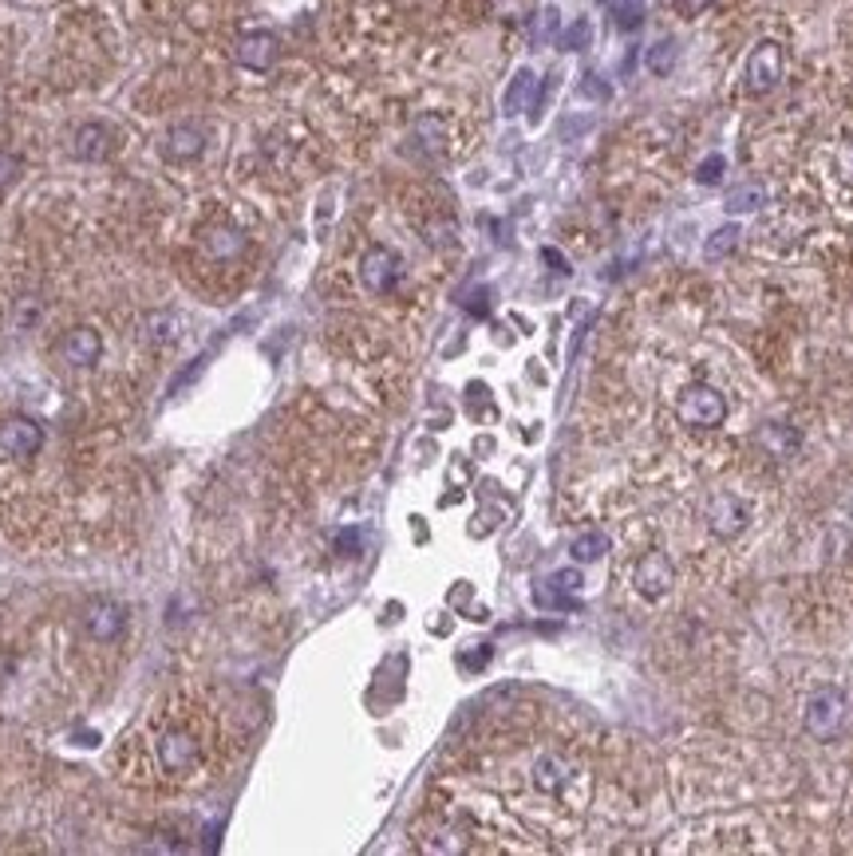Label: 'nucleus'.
Returning <instances> with one entry per match:
<instances>
[{"instance_id":"nucleus-18","label":"nucleus","mask_w":853,"mask_h":856,"mask_svg":"<svg viewBox=\"0 0 853 856\" xmlns=\"http://www.w3.org/2000/svg\"><path fill=\"white\" fill-rule=\"evenodd\" d=\"M142 328H147V340H151V344H170V340H178V332H182V320H178L175 312H151Z\"/></svg>"},{"instance_id":"nucleus-28","label":"nucleus","mask_w":853,"mask_h":856,"mask_svg":"<svg viewBox=\"0 0 853 856\" xmlns=\"http://www.w3.org/2000/svg\"><path fill=\"white\" fill-rule=\"evenodd\" d=\"M36 316H40V304L28 301V304H24V308H21V312H16V328H21V324H24V328H33V324H36Z\"/></svg>"},{"instance_id":"nucleus-1","label":"nucleus","mask_w":853,"mask_h":856,"mask_svg":"<svg viewBox=\"0 0 853 856\" xmlns=\"http://www.w3.org/2000/svg\"><path fill=\"white\" fill-rule=\"evenodd\" d=\"M154 762L170 778H187V774L198 770V762H202V738L190 727H182V723H170V727H163L154 734Z\"/></svg>"},{"instance_id":"nucleus-8","label":"nucleus","mask_w":853,"mask_h":856,"mask_svg":"<svg viewBox=\"0 0 853 856\" xmlns=\"http://www.w3.org/2000/svg\"><path fill=\"white\" fill-rule=\"evenodd\" d=\"M360 281H364V289L375 296L392 293L395 281H399V257H395L387 245H372L360 260Z\"/></svg>"},{"instance_id":"nucleus-10","label":"nucleus","mask_w":853,"mask_h":856,"mask_svg":"<svg viewBox=\"0 0 853 856\" xmlns=\"http://www.w3.org/2000/svg\"><path fill=\"white\" fill-rule=\"evenodd\" d=\"M277 52H281V43H277L273 33H245L238 40V64L245 72H269L277 64Z\"/></svg>"},{"instance_id":"nucleus-22","label":"nucleus","mask_w":853,"mask_h":856,"mask_svg":"<svg viewBox=\"0 0 853 856\" xmlns=\"http://www.w3.org/2000/svg\"><path fill=\"white\" fill-rule=\"evenodd\" d=\"M601 553H609V541H604V533H585V537H577V541H573V557H577L581 564L597 561Z\"/></svg>"},{"instance_id":"nucleus-14","label":"nucleus","mask_w":853,"mask_h":856,"mask_svg":"<svg viewBox=\"0 0 853 856\" xmlns=\"http://www.w3.org/2000/svg\"><path fill=\"white\" fill-rule=\"evenodd\" d=\"M245 233L233 226H209L206 233H202V250H206L209 260H238L241 253H245Z\"/></svg>"},{"instance_id":"nucleus-26","label":"nucleus","mask_w":853,"mask_h":856,"mask_svg":"<svg viewBox=\"0 0 853 856\" xmlns=\"http://www.w3.org/2000/svg\"><path fill=\"white\" fill-rule=\"evenodd\" d=\"M16 178H21V158H16V154H9V151H0V190H4V186H12Z\"/></svg>"},{"instance_id":"nucleus-19","label":"nucleus","mask_w":853,"mask_h":856,"mask_svg":"<svg viewBox=\"0 0 853 856\" xmlns=\"http://www.w3.org/2000/svg\"><path fill=\"white\" fill-rule=\"evenodd\" d=\"M763 202H766L763 186H739V190H731V194H727L723 209H727V214H751V209H759Z\"/></svg>"},{"instance_id":"nucleus-24","label":"nucleus","mask_w":853,"mask_h":856,"mask_svg":"<svg viewBox=\"0 0 853 856\" xmlns=\"http://www.w3.org/2000/svg\"><path fill=\"white\" fill-rule=\"evenodd\" d=\"M833 166H838V178L853 186V135H850V139L838 142V154H833Z\"/></svg>"},{"instance_id":"nucleus-20","label":"nucleus","mask_w":853,"mask_h":856,"mask_svg":"<svg viewBox=\"0 0 853 856\" xmlns=\"http://www.w3.org/2000/svg\"><path fill=\"white\" fill-rule=\"evenodd\" d=\"M676 55H679L676 40H657L648 48V72H652V76H667V72L676 67Z\"/></svg>"},{"instance_id":"nucleus-25","label":"nucleus","mask_w":853,"mask_h":856,"mask_svg":"<svg viewBox=\"0 0 853 856\" xmlns=\"http://www.w3.org/2000/svg\"><path fill=\"white\" fill-rule=\"evenodd\" d=\"M723 170H727L723 154H711V158H703V166L696 170V178H700V186H715L723 178Z\"/></svg>"},{"instance_id":"nucleus-9","label":"nucleus","mask_w":853,"mask_h":856,"mask_svg":"<svg viewBox=\"0 0 853 856\" xmlns=\"http://www.w3.org/2000/svg\"><path fill=\"white\" fill-rule=\"evenodd\" d=\"M84 624H88V636L99 643L119 640L123 628H127V608L119 600H91L88 612H84Z\"/></svg>"},{"instance_id":"nucleus-29","label":"nucleus","mask_w":853,"mask_h":856,"mask_svg":"<svg viewBox=\"0 0 853 856\" xmlns=\"http://www.w3.org/2000/svg\"><path fill=\"white\" fill-rule=\"evenodd\" d=\"M715 0H676V9L684 12V16H700L703 9H711Z\"/></svg>"},{"instance_id":"nucleus-4","label":"nucleus","mask_w":853,"mask_h":856,"mask_svg":"<svg viewBox=\"0 0 853 856\" xmlns=\"http://www.w3.org/2000/svg\"><path fill=\"white\" fill-rule=\"evenodd\" d=\"M782 67H787L782 43H775V40L755 43V52L747 55V87H751L755 95H766V91H775L778 79H782Z\"/></svg>"},{"instance_id":"nucleus-7","label":"nucleus","mask_w":853,"mask_h":856,"mask_svg":"<svg viewBox=\"0 0 853 856\" xmlns=\"http://www.w3.org/2000/svg\"><path fill=\"white\" fill-rule=\"evenodd\" d=\"M747 521H751V510L743 506V498H735V494H715L708 501V529L723 541H731L739 533L747 529Z\"/></svg>"},{"instance_id":"nucleus-21","label":"nucleus","mask_w":853,"mask_h":856,"mask_svg":"<svg viewBox=\"0 0 853 856\" xmlns=\"http://www.w3.org/2000/svg\"><path fill=\"white\" fill-rule=\"evenodd\" d=\"M613 21L621 33H636L645 24V0H613Z\"/></svg>"},{"instance_id":"nucleus-23","label":"nucleus","mask_w":853,"mask_h":856,"mask_svg":"<svg viewBox=\"0 0 853 856\" xmlns=\"http://www.w3.org/2000/svg\"><path fill=\"white\" fill-rule=\"evenodd\" d=\"M589 40H593V24L581 16V21H573L565 33H561L558 43L565 48V52H581V48H589Z\"/></svg>"},{"instance_id":"nucleus-6","label":"nucleus","mask_w":853,"mask_h":856,"mask_svg":"<svg viewBox=\"0 0 853 856\" xmlns=\"http://www.w3.org/2000/svg\"><path fill=\"white\" fill-rule=\"evenodd\" d=\"M672 580H676V573H672V561H667L660 549H652V553H645L640 561H636V573H633V588L640 592L645 600H660L672 592Z\"/></svg>"},{"instance_id":"nucleus-17","label":"nucleus","mask_w":853,"mask_h":856,"mask_svg":"<svg viewBox=\"0 0 853 856\" xmlns=\"http://www.w3.org/2000/svg\"><path fill=\"white\" fill-rule=\"evenodd\" d=\"M739 238H743V229L735 226H720L715 233H711L708 241H703V257L708 260H723V257H731L735 253V245H739Z\"/></svg>"},{"instance_id":"nucleus-12","label":"nucleus","mask_w":853,"mask_h":856,"mask_svg":"<svg viewBox=\"0 0 853 856\" xmlns=\"http://www.w3.org/2000/svg\"><path fill=\"white\" fill-rule=\"evenodd\" d=\"M72 154L79 163H107L115 154V135L103 123H84L76 130V139H72Z\"/></svg>"},{"instance_id":"nucleus-5","label":"nucleus","mask_w":853,"mask_h":856,"mask_svg":"<svg viewBox=\"0 0 853 856\" xmlns=\"http://www.w3.org/2000/svg\"><path fill=\"white\" fill-rule=\"evenodd\" d=\"M44 446V426L28 414H12L0 423V450L9 458H36Z\"/></svg>"},{"instance_id":"nucleus-13","label":"nucleus","mask_w":853,"mask_h":856,"mask_svg":"<svg viewBox=\"0 0 853 856\" xmlns=\"http://www.w3.org/2000/svg\"><path fill=\"white\" fill-rule=\"evenodd\" d=\"M60 356L72 368H91L103 356V340H99L96 328H72L64 340H60Z\"/></svg>"},{"instance_id":"nucleus-30","label":"nucleus","mask_w":853,"mask_h":856,"mask_svg":"<svg viewBox=\"0 0 853 856\" xmlns=\"http://www.w3.org/2000/svg\"><path fill=\"white\" fill-rule=\"evenodd\" d=\"M553 585H558V588H577L581 576L577 573H558V576H553Z\"/></svg>"},{"instance_id":"nucleus-3","label":"nucleus","mask_w":853,"mask_h":856,"mask_svg":"<svg viewBox=\"0 0 853 856\" xmlns=\"http://www.w3.org/2000/svg\"><path fill=\"white\" fill-rule=\"evenodd\" d=\"M676 419L684 426H691V431H715L727 419V399L711 383H691V387L679 391Z\"/></svg>"},{"instance_id":"nucleus-11","label":"nucleus","mask_w":853,"mask_h":856,"mask_svg":"<svg viewBox=\"0 0 853 856\" xmlns=\"http://www.w3.org/2000/svg\"><path fill=\"white\" fill-rule=\"evenodd\" d=\"M202 151H206V130L198 123H178L166 130L163 154L170 163H194V158H202Z\"/></svg>"},{"instance_id":"nucleus-15","label":"nucleus","mask_w":853,"mask_h":856,"mask_svg":"<svg viewBox=\"0 0 853 856\" xmlns=\"http://www.w3.org/2000/svg\"><path fill=\"white\" fill-rule=\"evenodd\" d=\"M759 446H763L771 458L782 462V458H794V450L802 446V434L787 423H766L763 431H759Z\"/></svg>"},{"instance_id":"nucleus-31","label":"nucleus","mask_w":853,"mask_h":856,"mask_svg":"<svg viewBox=\"0 0 853 856\" xmlns=\"http://www.w3.org/2000/svg\"><path fill=\"white\" fill-rule=\"evenodd\" d=\"M542 257H546L549 265H553V269H558V272H569V265H565V260H561V253H558V250H542Z\"/></svg>"},{"instance_id":"nucleus-27","label":"nucleus","mask_w":853,"mask_h":856,"mask_svg":"<svg viewBox=\"0 0 853 856\" xmlns=\"http://www.w3.org/2000/svg\"><path fill=\"white\" fill-rule=\"evenodd\" d=\"M581 91H585V95H593V99H609V84H604L601 76H585Z\"/></svg>"},{"instance_id":"nucleus-16","label":"nucleus","mask_w":853,"mask_h":856,"mask_svg":"<svg viewBox=\"0 0 853 856\" xmlns=\"http://www.w3.org/2000/svg\"><path fill=\"white\" fill-rule=\"evenodd\" d=\"M534 103H537V76L530 72V67H522V72L510 79V87H506L502 111L506 115H522V111L534 107Z\"/></svg>"},{"instance_id":"nucleus-2","label":"nucleus","mask_w":853,"mask_h":856,"mask_svg":"<svg viewBox=\"0 0 853 856\" xmlns=\"http://www.w3.org/2000/svg\"><path fill=\"white\" fill-rule=\"evenodd\" d=\"M802 723H806L810 738L833 742V738L845 734V727H850V699H845L838 687H822V691L810 694Z\"/></svg>"}]
</instances>
